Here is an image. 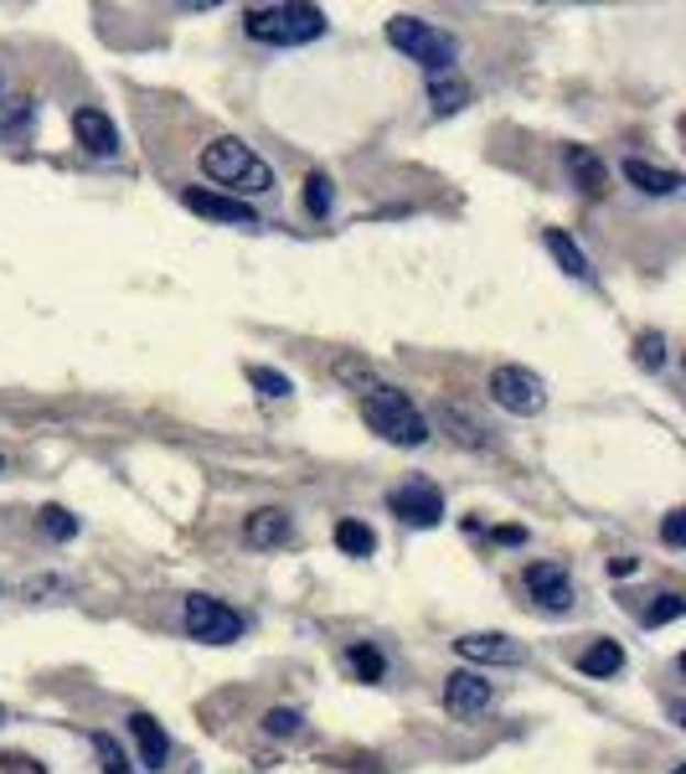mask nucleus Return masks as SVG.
<instances>
[{
	"label": "nucleus",
	"mask_w": 686,
	"mask_h": 774,
	"mask_svg": "<svg viewBox=\"0 0 686 774\" xmlns=\"http://www.w3.org/2000/svg\"><path fill=\"white\" fill-rule=\"evenodd\" d=\"M661 542H666V548H682V542H686V511H666V522H661Z\"/></svg>",
	"instance_id": "obj_31"
},
{
	"label": "nucleus",
	"mask_w": 686,
	"mask_h": 774,
	"mask_svg": "<svg viewBox=\"0 0 686 774\" xmlns=\"http://www.w3.org/2000/svg\"><path fill=\"white\" fill-rule=\"evenodd\" d=\"M335 548L346 557H372L377 553V532H372L367 522H352V517H346V522H335Z\"/></svg>",
	"instance_id": "obj_20"
},
{
	"label": "nucleus",
	"mask_w": 686,
	"mask_h": 774,
	"mask_svg": "<svg viewBox=\"0 0 686 774\" xmlns=\"http://www.w3.org/2000/svg\"><path fill=\"white\" fill-rule=\"evenodd\" d=\"M201 170H207L218 186H228V197H233V191H243V197H264V191H274V166L258 161L253 145H243V140H233V135L212 140V145L201 151Z\"/></svg>",
	"instance_id": "obj_3"
},
{
	"label": "nucleus",
	"mask_w": 686,
	"mask_h": 774,
	"mask_svg": "<svg viewBox=\"0 0 686 774\" xmlns=\"http://www.w3.org/2000/svg\"><path fill=\"white\" fill-rule=\"evenodd\" d=\"M335 377H341V383L352 387L356 398H362L367 387H377V383H383V377H377V372H372L367 362H352V356H341V362H335Z\"/></svg>",
	"instance_id": "obj_25"
},
{
	"label": "nucleus",
	"mask_w": 686,
	"mask_h": 774,
	"mask_svg": "<svg viewBox=\"0 0 686 774\" xmlns=\"http://www.w3.org/2000/svg\"><path fill=\"white\" fill-rule=\"evenodd\" d=\"M682 615H686V599H682V594H661V599H655V605L645 609L640 620L655 630V624H671V620H682Z\"/></svg>",
	"instance_id": "obj_29"
},
{
	"label": "nucleus",
	"mask_w": 686,
	"mask_h": 774,
	"mask_svg": "<svg viewBox=\"0 0 686 774\" xmlns=\"http://www.w3.org/2000/svg\"><path fill=\"white\" fill-rule=\"evenodd\" d=\"M486 392H490V403H496V408L521 413V419H532V413L547 408V383H542L532 367H517V362H506V367L490 372Z\"/></svg>",
	"instance_id": "obj_5"
},
{
	"label": "nucleus",
	"mask_w": 686,
	"mask_h": 774,
	"mask_svg": "<svg viewBox=\"0 0 686 774\" xmlns=\"http://www.w3.org/2000/svg\"><path fill=\"white\" fill-rule=\"evenodd\" d=\"M578 672L584 676H620L624 672V651H620V640H594L584 656H578Z\"/></svg>",
	"instance_id": "obj_18"
},
{
	"label": "nucleus",
	"mask_w": 686,
	"mask_h": 774,
	"mask_svg": "<svg viewBox=\"0 0 686 774\" xmlns=\"http://www.w3.org/2000/svg\"><path fill=\"white\" fill-rule=\"evenodd\" d=\"M362 419H367L372 434H383L387 444H402V450H419V444H429V419L419 413V403L408 398V392H398V387H367L362 392Z\"/></svg>",
	"instance_id": "obj_2"
},
{
	"label": "nucleus",
	"mask_w": 686,
	"mask_h": 774,
	"mask_svg": "<svg viewBox=\"0 0 686 774\" xmlns=\"http://www.w3.org/2000/svg\"><path fill=\"white\" fill-rule=\"evenodd\" d=\"M429 103H434V114H460L469 103V84L460 73H434L429 78Z\"/></svg>",
	"instance_id": "obj_17"
},
{
	"label": "nucleus",
	"mask_w": 686,
	"mask_h": 774,
	"mask_svg": "<svg viewBox=\"0 0 686 774\" xmlns=\"http://www.w3.org/2000/svg\"><path fill=\"white\" fill-rule=\"evenodd\" d=\"M181 202L191 207L197 218L237 222V228H258V212H253L243 197H222V191H201V186H191V191H181Z\"/></svg>",
	"instance_id": "obj_11"
},
{
	"label": "nucleus",
	"mask_w": 686,
	"mask_h": 774,
	"mask_svg": "<svg viewBox=\"0 0 686 774\" xmlns=\"http://www.w3.org/2000/svg\"><path fill=\"white\" fill-rule=\"evenodd\" d=\"M243 32L264 47H305L325 36V11L300 5V0H279V5H248L243 11Z\"/></svg>",
	"instance_id": "obj_1"
},
{
	"label": "nucleus",
	"mask_w": 686,
	"mask_h": 774,
	"mask_svg": "<svg viewBox=\"0 0 686 774\" xmlns=\"http://www.w3.org/2000/svg\"><path fill=\"white\" fill-rule=\"evenodd\" d=\"M542 243H547V253H553L557 264H563V274H573V279H594V269H588L584 248H578V243H573L563 228H547V233H542Z\"/></svg>",
	"instance_id": "obj_19"
},
{
	"label": "nucleus",
	"mask_w": 686,
	"mask_h": 774,
	"mask_svg": "<svg viewBox=\"0 0 686 774\" xmlns=\"http://www.w3.org/2000/svg\"><path fill=\"white\" fill-rule=\"evenodd\" d=\"M387 511L408 527H439L444 522V490H439L434 480L413 475V480H402L398 490H387Z\"/></svg>",
	"instance_id": "obj_7"
},
{
	"label": "nucleus",
	"mask_w": 686,
	"mask_h": 774,
	"mask_svg": "<svg viewBox=\"0 0 686 774\" xmlns=\"http://www.w3.org/2000/svg\"><path fill=\"white\" fill-rule=\"evenodd\" d=\"M563 161H568V170H573V181L584 186L588 197H599L604 186H609V170H604V161L588 145H563Z\"/></svg>",
	"instance_id": "obj_16"
},
{
	"label": "nucleus",
	"mask_w": 686,
	"mask_h": 774,
	"mask_svg": "<svg viewBox=\"0 0 686 774\" xmlns=\"http://www.w3.org/2000/svg\"><path fill=\"white\" fill-rule=\"evenodd\" d=\"M346 661H352V672L362 676V682H383V672H387L383 651H377V645H367V640H356L352 651H346Z\"/></svg>",
	"instance_id": "obj_22"
},
{
	"label": "nucleus",
	"mask_w": 686,
	"mask_h": 774,
	"mask_svg": "<svg viewBox=\"0 0 686 774\" xmlns=\"http://www.w3.org/2000/svg\"><path fill=\"white\" fill-rule=\"evenodd\" d=\"M181 620L191 630V640H207V645H233L243 635V615L233 605H222L212 594H186L181 599Z\"/></svg>",
	"instance_id": "obj_6"
},
{
	"label": "nucleus",
	"mask_w": 686,
	"mask_h": 774,
	"mask_svg": "<svg viewBox=\"0 0 686 774\" xmlns=\"http://www.w3.org/2000/svg\"><path fill=\"white\" fill-rule=\"evenodd\" d=\"M454 651L465 661H475V666H517V661H527L521 640L501 635V630H469V635L454 640Z\"/></svg>",
	"instance_id": "obj_8"
},
{
	"label": "nucleus",
	"mask_w": 686,
	"mask_h": 774,
	"mask_svg": "<svg viewBox=\"0 0 686 774\" xmlns=\"http://www.w3.org/2000/svg\"><path fill=\"white\" fill-rule=\"evenodd\" d=\"M130 733L134 743H140V759H145V770H166V759H170V739H166V728L155 723L151 712H134L130 718Z\"/></svg>",
	"instance_id": "obj_14"
},
{
	"label": "nucleus",
	"mask_w": 686,
	"mask_h": 774,
	"mask_svg": "<svg viewBox=\"0 0 686 774\" xmlns=\"http://www.w3.org/2000/svg\"><path fill=\"white\" fill-rule=\"evenodd\" d=\"M439 423H450V429H454V439H460L465 450H480V444H490V439H486V429H480V423H469L465 413H460V408H439Z\"/></svg>",
	"instance_id": "obj_24"
},
{
	"label": "nucleus",
	"mask_w": 686,
	"mask_h": 774,
	"mask_svg": "<svg viewBox=\"0 0 686 774\" xmlns=\"http://www.w3.org/2000/svg\"><path fill=\"white\" fill-rule=\"evenodd\" d=\"M300 712L295 707H268L264 712V733H274V739H289V733H300Z\"/></svg>",
	"instance_id": "obj_30"
},
{
	"label": "nucleus",
	"mask_w": 686,
	"mask_h": 774,
	"mask_svg": "<svg viewBox=\"0 0 686 774\" xmlns=\"http://www.w3.org/2000/svg\"><path fill=\"white\" fill-rule=\"evenodd\" d=\"M93 749H99L103 774H134L130 759H124V743H119V739H109V733H93Z\"/></svg>",
	"instance_id": "obj_26"
},
{
	"label": "nucleus",
	"mask_w": 686,
	"mask_h": 774,
	"mask_svg": "<svg viewBox=\"0 0 686 774\" xmlns=\"http://www.w3.org/2000/svg\"><path fill=\"white\" fill-rule=\"evenodd\" d=\"M671 774H686V770H671Z\"/></svg>",
	"instance_id": "obj_33"
},
{
	"label": "nucleus",
	"mask_w": 686,
	"mask_h": 774,
	"mask_svg": "<svg viewBox=\"0 0 686 774\" xmlns=\"http://www.w3.org/2000/svg\"><path fill=\"white\" fill-rule=\"evenodd\" d=\"M387 42L408 57V63H419L429 78L434 73H454V57H460V42L450 32H439L434 21L423 16H392L387 21Z\"/></svg>",
	"instance_id": "obj_4"
},
{
	"label": "nucleus",
	"mask_w": 686,
	"mask_h": 774,
	"mask_svg": "<svg viewBox=\"0 0 686 774\" xmlns=\"http://www.w3.org/2000/svg\"><path fill=\"white\" fill-rule=\"evenodd\" d=\"M624 181L640 186V191H651V197H676L682 191V170H671V166H655V161H640V155H630L624 161Z\"/></svg>",
	"instance_id": "obj_13"
},
{
	"label": "nucleus",
	"mask_w": 686,
	"mask_h": 774,
	"mask_svg": "<svg viewBox=\"0 0 686 774\" xmlns=\"http://www.w3.org/2000/svg\"><path fill=\"white\" fill-rule=\"evenodd\" d=\"M305 207H310L316 218H331L335 191H331V176H325V170H310V176H305Z\"/></svg>",
	"instance_id": "obj_23"
},
{
	"label": "nucleus",
	"mask_w": 686,
	"mask_h": 774,
	"mask_svg": "<svg viewBox=\"0 0 686 774\" xmlns=\"http://www.w3.org/2000/svg\"><path fill=\"white\" fill-rule=\"evenodd\" d=\"M635 362L645 372H661L666 367V336H661V331H645V336L635 341Z\"/></svg>",
	"instance_id": "obj_27"
},
{
	"label": "nucleus",
	"mask_w": 686,
	"mask_h": 774,
	"mask_svg": "<svg viewBox=\"0 0 686 774\" xmlns=\"http://www.w3.org/2000/svg\"><path fill=\"white\" fill-rule=\"evenodd\" d=\"M73 135H78V145H84L88 155H114L119 151V130L103 109H73Z\"/></svg>",
	"instance_id": "obj_12"
},
{
	"label": "nucleus",
	"mask_w": 686,
	"mask_h": 774,
	"mask_svg": "<svg viewBox=\"0 0 686 774\" xmlns=\"http://www.w3.org/2000/svg\"><path fill=\"white\" fill-rule=\"evenodd\" d=\"M243 542H248V548H279V542H289V511L258 506L248 522H243Z\"/></svg>",
	"instance_id": "obj_15"
},
{
	"label": "nucleus",
	"mask_w": 686,
	"mask_h": 774,
	"mask_svg": "<svg viewBox=\"0 0 686 774\" xmlns=\"http://www.w3.org/2000/svg\"><path fill=\"white\" fill-rule=\"evenodd\" d=\"M527 589L547 615H568L573 609V578L563 563H527Z\"/></svg>",
	"instance_id": "obj_9"
},
{
	"label": "nucleus",
	"mask_w": 686,
	"mask_h": 774,
	"mask_svg": "<svg viewBox=\"0 0 686 774\" xmlns=\"http://www.w3.org/2000/svg\"><path fill=\"white\" fill-rule=\"evenodd\" d=\"M490 703H496V687L480 672H454L444 682V707H450L454 718H480Z\"/></svg>",
	"instance_id": "obj_10"
},
{
	"label": "nucleus",
	"mask_w": 686,
	"mask_h": 774,
	"mask_svg": "<svg viewBox=\"0 0 686 774\" xmlns=\"http://www.w3.org/2000/svg\"><path fill=\"white\" fill-rule=\"evenodd\" d=\"M0 99H5V93H0Z\"/></svg>",
	"instance_id": "obj_34"
},
{
	"label": "nucleus",
	"mask_w": 686,
	"mask_h": 774,
	"mask_svg": "<svg viewBox=\"0 0 686 774\" xmlns=\"http://www.w3.org/2000/svg\"><path fill=\"white\" fill-rule=\"evenodd\" d=\"M248 383L264 392V398H289L295 392V383H289L285 372H274V367H248Z\"/></svg>",
	"instance_id": "obj_28"
},
{
	"label": "nucleus",
	"mask_w": 686,
	"mask_h": 774,
	"mask_svg": "<svg viewBox=\"0 0 686 774\" xmlns=\"http://www.w3.org/2000/svg\"><path fill=\"white\" fill-rule=\"evenodd\" d=\"M36 527H42V532H47L52 542L78 538V517H73L67 506H42V511H36Z\"/></svg>",
	"instance_id": "obj_21"
},
{
	"label": "nucleus",
	"mask_w": 686,
	"mask_h": 774,
	"mask_svg": "<svg viewBox=\"0 0 686 774\" xmlns=\"http://www.w3.org/2000/svg\"><path fill=\"white\" fill-rule=\"evenodd\" d=\"M496 538H501V542H527V532H521V527H501Z\"/></svg>",
	"instance_id": "obj_32"
}]
</instances>
